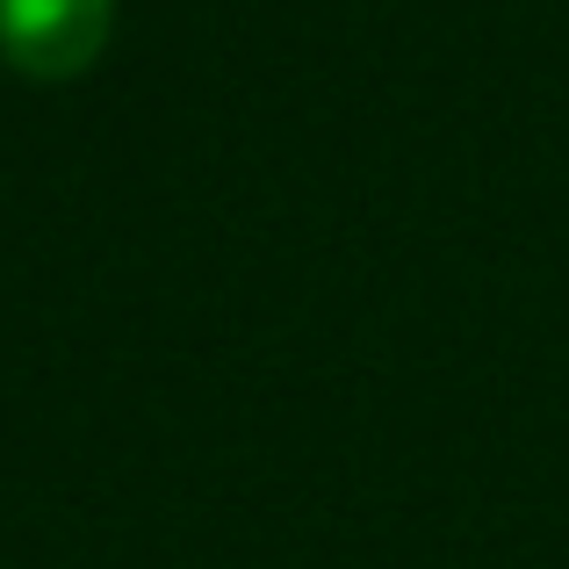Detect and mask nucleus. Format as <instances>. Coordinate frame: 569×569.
<instances>
[{"label": "nucleus", "mask_w": 569, "mask_h": 569, "mask_svg": "<svg viewBox=\"0 0 569 569\" xmlns=\"http://www.w3.org/2000/svg\"><path fill=\"white\" fill-rule=\"evenodd\" d=\"M116 37V0H0V58L22 80H80Z\"/></svg>", "instance_id": "nucleus-1"}]
</instances>
